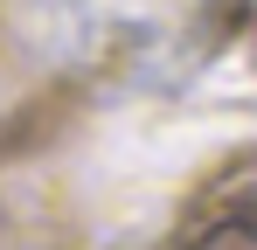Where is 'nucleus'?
Segmentation results:
<instances>
[{
  "label": "nucleus",
  "mask_w": 257,
  "mask_h": 250,
  "mask_svg": "<svg viewBox=\"0 0 257 250\" xmlns=\"http://www.w3.org/2000/svg\"><path fill=\"white\" fill-rule=\"evenodd\" d=\"M215 250H250V236H243V229H229V236H215Z\"/></svg>",
  "instance_id": "f257e3e1"
}]
</instances>
